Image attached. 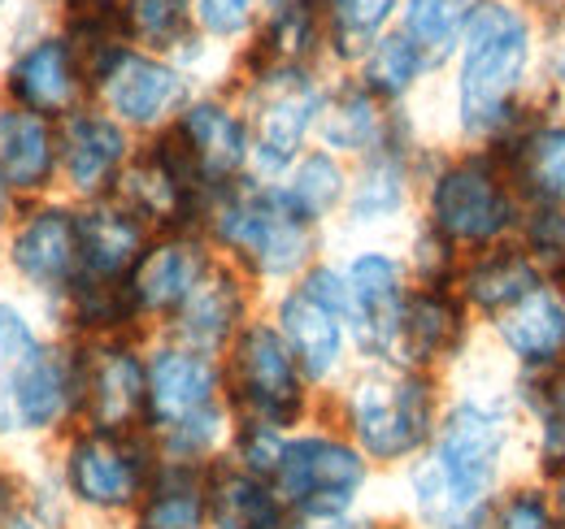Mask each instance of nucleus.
<instances>
[{
    "label": "nucleus",
    "mask_w": 565,
    "mask_h": 529,
    "mask_svg": "<svg viewBox=\"0 0 565 529\" xmlns=\"http://www.w3.org/2000/svg\"><path fill=\"white\" fill-rule=\"evenodd\" d=\"M114 199L131 208L152 235H170V230H201V213L210 196L192 179L179 148L166 134H152L140 139Z\"/></svg>",
    "instance_id": "aec40b11"
},
{
    "label": "nucleus",
    "mask_w": 565,
    "mask_h": 529,
    "mask_svg": "<svg viewBox=\"0 0 565 529\" xmlns=\"http://www.w3.org/2000/svg\"><path fill=\"white\" fill-rule=\"evenodd\" d=\"M327 9V66L353 69L387 31H396L401 0H322Z\"/></svg>",
    "instance_id": "e433bc0d"
},
{
    "label": "nucleus",
    "mask_w": 565,
    "mask_h": 529,
    "mask_svg": "<svg viewBox=\"0 0 565 529\" xmlns=\"http://www.w3.org/2000/svg\"><path fill=\"white\" fill-rule=\"evenodd\" d=\"M210 529H309L275 490V482L231 461L210 468Z\"/></svg>",
    "instance_id": "2f4dec72"
},
{
    "label": "nucleus",
    "mask_w": 565,
    "mask_h": 529,
    "mask_svg": "<svg viewBox=\"0 0 565 529\" xmlns=\"http://www.w3.org/2000/svg\"><path fill=\"white\" fill-rule=\"evenodd\" d=\"M322 69H248L235 74L231 91L239 96L253 131V179L279 183L300 152L318 143V122L327 105Z\"/></svg>",
    "instance_id": "9b49d317"
},
{
    "label": "nucleus",
    "mask_w": 565,
    "mask_h": 529,
    "mask_svg": "<svg viewBox=\"0 0 565 529\" xmlns=\"http://www.w3.org/2000/svg\"><path fill=\"white\" fill-rule=\"evenodd\" d=\"M526 425V473L548 482L565 468V369L548 378H509Z\"/></svg>",
    "instance_id": "72a5a7b5"
},
{
    "label": "nucleus",
    "mask_w": 565,
    "mask_h": 529,
    "mask_svg": "<svg viewBox=\"0 0 565 529\" xmlns=\"http://www.w3.org/2000/svg\"><path fill=\"white\" fill-rule=\"evenodd\" d=\"M143 421H148V338L118 334V338L78 343V425L143 430Z\"/></svg>",
    "instance_id": "f3484780"
},
{
    "label": "nucleus",
    "mask_w": 565,
    "mask_h": 529,
    "mask_svg": "<svg viewBox=\"0 0 565 529\" xmlns=\"http://www.w3.org/2000/svg\"><path fill=\"white\" fill-rule=\"evenodd\" d=\"M0 174L22 204L57 196V122L0 100Z\"/></svg>",
    "instance_id": "c756f323"
},
{
    "label": "nucleus",
    "mask_w": 565,
    "mask_h": 529,
    "mask_svg": "<svg viewBox=\"0 0 565 529\" xmlns=\"http://www.w3.org/2000/svg\"><path fill=\"white\" fill-rule=\"evenodd\" d=\"M488 343L509 378H548L565 369V291L544 282L488 326Z\"/></svg>",
    "instance_id": "b1692460"
},
{
    "label": "nucleus",
    "mask_w": 565,
    "mask_h": 529,
    "mask_svg": "<svg viewBox=\"0 0 565 529\" xmlns=\"http://www.w3.org/2000/svg\"><path fill=\"white\" fill-rule=\"evenodd\" d=\"M344 74H353L356 83H361L374 100H383L387 109H409L414 96L423 91L439 69L430 66L401 31H387V35H383L353 69H344Z\"/></svg>",
    "instance_id": "f704fd0d"
},
{
    "label": "nucleus",
    "mask_w": 565,
    "mask_h": 529,
    "mask_svg": "<svg viewBox=\"0 0 565 529\" xmlns=\"http://www.w3.org/2000/svg\"><path fill=\"white\" fill-rule=\"evenodd\" d=\"M18 208H22V199L13 196V187L4 183V174H0V235L13 226V217H18Z\"/></svg>",
    "instance_id": "09e8293b"
},
{
    "label": "nucleus",
    "mask_w": 565,
    "mask_h": 529,
    "mask_svg": "<svg viewBox=\"0 0 565 529\" xmlns=\"http://www.w3.org/2000/svg\"><path fill=\"white\" fill-rule=\"evenodd\" d=\"M157 447L143 430H92L74 425L53 443V477L83 529H127L143 499Z\"/></svg>",
    "instance_id": "0eeeda50"
},
{
    "label": "nucleus",
    "mask_w": 565,
    "mask_h": 529,
    "mask_svg": "<svg viewBox=\"0 0 565 529\" xmlns=\"http://www.w3.org/2000/svg\"><path fill=\"white\" fill-rule=\"evenodd\" d=\"M461 257L509 244L522 222V199L492 148H430L418 183V217Z\"/></svg>",
    "instance_id": "423d86ee"
},
{
    "label": "nucleus",
    "mask_w": 565,
    "mask_h": 529,
    "mask_svg": "<svg viewBox=\"0 0 565 529\" xmlns=\"http://www.w3.org/2000/svg\"><path fill=\"white\" fill-rule=\"evenodd\" d=\"M513 244L540 264L548 282H565V208H522Z\"/></svg>",
    "instance_id": "a19ab883"
},
{
    "label": "nucleus",
    "mask_w": 565,
    "mask_h": 529,
    "mask_svg": "<svg viewBox=\"0 0 565 529\" xmlns=\"http://www.w3.org/2000/svg\"><path fill=\"white\" fill-rule=\"evenodd\" d=\"M196 91H201V78L192 69H183L170 57L131 48V44L118 48L92 74V105H100L136 139L170 131Z\"/></svg>",
    "instance_id": "ddd939ff"
},
{
    "label": "nucleus",
    "mask_w": 565,
    "mask_h": 529,
    "mask_svg": "<svg viewBox=\"0 0 565 529\" xmlns=\"http://www.w3.org/2000/svg\"><path fill=\"white\" fill-rule=\"evenodd\" d=\"M479 338H483V326L475 322V313L461 304L452 287H414L405 304L401 338H396V360L452 382L475 365Z\"/></svg>",
    "instance_id": "6ab92c4d"
},
{
    "label": "nucleus",
    "mask_w": 565,
    "mask_h": 529,
    "mask_svg": "<svg viewBox=\"0 0 565 529\" xmlns=\"http://www.w3.org/2000/svg\"><path fill=\"white\" fill-rule=\"evenodd\" d=\"M0 261L26 295H35L49 309V317H57V309L66 304V295L78 287V273H83L78 204L66 196L22 204L13 226L0 235Z\"/></svg>",
    "instance_id": "f8f14e48"
},
{
    "label": "nucleus",
    "mask_w": 565,
    "mask_h": 529,
    "mask_svg": "<svg viewBox=\"0 0 565 529\" xmlns=\"http://www.w3.org/2000/svg\"><path fill=\"white\" fill-rule=\"evenodd\" d=\"M148 239H152V230L131 208H122L118 199L78 204V257H83L78 282H87V287H127Z\"/></svg>",
    "instance_id": "cd10ccee"
},
{
    "label": "nucleus",
    "mask_w": 565,
    "mask_h": 529,
    "mask_svg": "<svg viewBox=\"0 0 565 529\" xmlns=\"http://www.w3.org/2000/svg\"><path fill=\"white\" fill-rule=\"evenodd\" d=\"M430 148L435 143H426L418 118L409 114L392 143L353 161L340 226L361 239H379V235L405 226L409 217H418V183H423V161Z\"/></svg>",
    "instance_id": "4468645a"
},
{
    "label": "nucleus",
    "mask_w": 565,
    "mask_h": 529,
    "mask_svg": "<svg viewBox=\"0 0 565 529\" xmlns=\"http://www.w3.org/2000/svg\"><path fill=\"white\" fill-rule=\"evenodd\" d=\"M49 338L53 331H44L22 304H0V443H13V408Z\"/></svg>",
    "instance_id": "4c0bfd02"
},
{
    "label": "nucleus",
    "mask_w": 565,
    "mask_h": 529,
    "mask_svg": "<svg viewBox=\"0 0 565 529\" xmlns=\"http://www.w3.org/2000/svg\"><path fill=\"white\" fill-rule=\"evenodd\" d=\"M540 18H553V13H565V0H526Z\"/></svg>",
    "instance_id": "3c124183"
},
{
    "label": "nucleus",
    "mask_w": 565,
    "mask_h": 529,
    "mask_svg": "<svg viewBox=\"0 0 565 529\" xmlns=\"http://www.w3.org/2000/svg\"><path fill=\"white\" fill-rule=\"evenodd\" d=\"M71 4H92V9H118L122 0H71Z\"/></svg>",
    "instance_id": "603ef678"
},
{
    "label": "nucleus",
    "mask_w": 565,
    "mask_h": 529,
    "mask_svg": "<svg viewBox=\"0 0 565 529\" xmlns=\"http://www.w3.org/2000/svg\"><path fill=\"white\" fill-rule=\"evenodd\" d=\"M161 461L217 464L226 456L235 417L222 391V356L196 352L170 334L148 338V421Z\"/></svg>",
    "instance_id": "39448f33"
},
{
    "label": "nucleus",
    "mask_w": 565,
    "mask_h": 529,
    "mask_svg": "<svg viewBox=\"0 0 565 529\" xmlns=\"http://www.w3.org/2000/svg\"><path fill=\"white\" fill-rule=\"evenodd\" d=\"M140 139L100 105H83L57 122V196L74 204L114 199Z\"/></svg>",
    "instance_id": "a211bd4d"
},
{
    "label": "nucleus",
    "mask_w": 565,
    "mask_h": 529,
    "mask_svg": "<svg viewBox=\"0 0 565 529\" xmlns=\"http://www.w3.org/2000/svg\"><path fill=\"white\" fill-rule=\"evenodd\" d=\"M262 313L275 322L287 352L296 356L300 374L309 378V387L318 396L335 391L353 374L356 347L349 334V300H344L340 257H322L296 282L270 291Z\"/></svg>",
    "instance_id": "1a4fd4ad"
},
{
    "label": "nucleus",
    "mask_w": 565,
    "mask_h": 529,
    "mask_svg": "<svg viewBox=\"0 0 565 529\" xmlns=\"http://www.w3.org/2000/svg\"><path fill=\"white\" fill-rule=\"evenodd\" d=\"M475 4L479 0H401L396 31L444 74L448 62L457 57V48H461V35L470 26Z\"/></svg>",
    "instance_id": "58836bf2"
},
{
    "label": "nucleus",
    "mask_w": 565,
    "mask_h": 529,
    "mask_svg": "<svg viewBox=\"0 0 565 529\" xmlns=\"http://www.w3.org/2000/svg\"><path fill=\"white\" fill-rule=\"evenodd\" d=\"M0 4H4V0H0Z\"/></svg>",
    "instance_id": "5fc2aeb1"
},
{
    "label": "nucleus",
    "mask_w": 565,
    "mask_h": 529,
    "mask_svg": "<svg viewBox=\"0 0 565 529\" xmlns=\"http://www.w3.org/2000/svg\"><path fill=\"white\" fill-rule=\"evenodd\" d=\"M201 235L226 264H235L262 295L296 282L309 264L327 257V230L313 226L279 183L244 179L205 199Z\"/></svg>",
    "instance_id": "20e7f679"
},
{
    "label": "nucleus",
    "mask_w": 565,
    "mask_h": 529,
    "mask_svg": "<svg viewBox=\"0 0 565 529\" xmlns=\"http://www.w3.org/2000/svg\"><path fill=\"white\" fill-rule=\"evenodd\" d=\"M318 529H414L405 517H396L392 508H365L356 517H344V521H331V526H318Z\"/></svg>",
    "instance_id": "49530a36"
},
{
    "label": "nucleus",
    "mask_w": 565,
    "mask_h": 529,
    "mask_svg": "<svg viewBox=\"0 0 565 529\" xmlns=\"http://www.w3.org/2000/svg\"><path fill=\"white\" fill-rule=\"evenodd\" d=\"M118 18H122V35L131 48L170 57L201 78V57L210 40L196 26L192 0H122Z\"/></svg>",
    "instance_id": "7c9ffc66"
},
{
    "label": "nucleus",
    "mask_w": 565,
    "mask_h": 529,
    "mask_svg": "<svg viewBox=\"0 0 565 529\" xmlns=\"http://www.w3.org/2000/svg\"><path fill=\"white\" fill-rule=\"evenodd\" d=\"M213 261H217V252L201 230H170V235L148 239L140 264L127 278L131 309H136L148 338L170 326V317L188 304V295L201 287V278L213 269Z\"/></svg>",
    "instance_id": "412c9836"
},
{
    "label": "nucleus",
    "mask_w": 565,
    "mask_h": 529,
    "mask_svg": "<svg viewBox=\"0 0 565 529\" xmlns=\"http://www.w3.org/2000/svg\"><path fill=\"white\" fill-rule=\"evenodd\" d=\"M282 443H287V434L275 430V425L235 421V430H231V443H226V456H222V461H231L235 468L257 473V477H266V482H270V477H275V468H279Z\"/></svg>",
    "instance_id": "37998d69"
},
{
    "label": "nucleus",
    "mask_w": 565,
    "mask_h": 529,
    "mask_svg": "<svg viewBox=\"0 0 565 529\" xmlns=\"http://www.w3.org/2000/svg\"><path fill=\"white\" fill-rule=\"evenodd\" d=\"M4 105L31 109L40 118H71L74 109L92 105V83L87 66L74 48V40L62 35H40L31 44H22L13 53V62L4 69Z\"/></svg>",
    "instance_id": "4be33fe9"
},
{
    "label": "nucleus",
    "mask_w": 565,
    "mask_h": 529,
    "mask_svg": "<svg viewBox=\"0 0 565 529\" xmlns=\"http://www.w3.org/2000/svg\"><path fill=\"white\" fill-rule=\"evenodd\" d=\"M544 18L526 0H479L448 62V127L461 148H492L544 100Z\"/></svg>",
    "instance_id": "f03ea898"
},
{
    "label": "nucleus",
    "mask_w": 565,
    "mask_h": 529,
    "mask_svg": "<svg viewBox=\"0 0 565 529\" xmlns=\"http://www.w3.org/2000/svg\"><path fill=\"white\" fill-rule=\"evenodd\" d=\"M518 473H526V425L509 374H470L448 382L430 447L396 473L392 512L414 529H483Z\"/></svg>",
    "instance_id": "f257e3e1"
},
{
    "label": "nucleus",
    "mask_w": 565,
    "mask_h": 529,
    "mask_svg": "<svg viewBox=\"0 0 565 529\" xmlns=\"http://www.w3.org/2000/svg\"><path fill=\"white\" fill-rule=\"evenodd\" d=\"M340 273H344L356 360H396V338H401L405 304L414 291L405 252L370 239L340 257Z\"/></svg>",
    "instance_id": "2eb2a0df"
},
{
    "label": "nucleus",
    "mask_w": 565,
    "mask_h": 529,
    "mask_svg": "<svg viewBox=\"0 0 565 529\" xmlns=\"http://www.w3.org/2000/svg\"><path fill=\"white\" fill-rule=\"evenodd\" d=\"M548 495H553V504H557V517L565 521V468L557 477H548Z\"/></svg>",
    "instance_id": "8fccbe9b"
},
{
    "label": "nucleus",
    "mask_w": 565,
    "mask_h": 529,
    "mask_svg": "<svg viewBox=\"0 0 565 529\" xmlns=\"http://www.w3.org/2000/svg\"><path fill=\"white\" fill-rule=\"evenodd\" d=\"M192 9L210 44H244L257 26L262 0H192Z\"/></svg>",
    "instance_id": "c03bdc74"
},
{
    "label": "nucleus",
    "mask_w": 565,
    "mask_h": 529,
    "mask_svg": "<svg viewBox=\"0 0 565 529\" xmlns=\"http://www.w3.org/2000/svg\"><path fill=\"white\" fill-rule=\"evenodd\" d=\"M522 208H565V114L548 100L531 105L513 131L492 143Z\"/></svg>",
    "instance_id": "5701e85b"
},
{
    "label": "nucleus",
    "mask_w": 565,
    "mask_h": 529,
    "mask_svg": "<svg viewBox=\"0 0 565 529\" xmlns=\"http://www.w3.org/2000/svg\"><path fill=\"white\" fill-rule=\"evenodd\" d=\"M349 179H353V165L340 161L335 152L327 148H309L291 161V170L279 179L282 196L296 204V213H305L313 226H335L340 213H344V199H349Z\"/></svg>",
    "instance_id": "c9c22d12"
},
{
    "label": "nucleus",
    "mask_w": 565,
    "mask_h": 529,
    "mask_svg": "<svg viewBox=\"0 0 565 529\" xmlns=\"http://www.w3.org/2000/svg\"><path fill=\"white\" fill-rule=\"evenodd\" d=\"M448 382L401 360H356L353 374L322 396V417L340 425L383 477H396L430 447Z\"/></svg>",
    "instance_id": "7ed1b4c3"
},
{
    "label": "nucleus",
    "mask_w": 565,
    "mask_h": 529,
    "mask_svg": "<svg viewBox=\"0 0 565 529\" xmlns=\"http://www.w3.org/2000/svg\"><path fill=\"white\" fill-rule=\"evenodd\" d=\"M548 278L540 273V264L531 261L513 239L495 244L483 252L461 257V269L452 278V291L461 295V304L475 313V322L488 331L495 317H504L513 304H522L531 291H540Z\"/></svg>",
    "instance_id": "c85d7f7f"
},
{
    "label": "nucleus",
    "mask_w": 565,
    "mask_h": 529,
    "mask_svg": "<svg viewBox=\"0 0 565 529\" xmlns=\"http://www.w3.org/2000/svg\"><path fill=\"white\" fill-rule=\"evenodd\" d=\"M210 468L157 461L127 529H210Z\"/></svg>",
    "instance_id": "473e14b6"
},
{
    "label": "nucleus",
    "mask_w": 565,
    "mask_h": 529,
    "mask_svg": "<svg viewBox=\"0 0 565 529\" xmlns=\"http://www.w3.org/2000/svg\"><path fill=\"white\" fill-rule=\"evenodd\" d=\"M262 309H266V295L253 287V278H244L235 264L217 257L210 273L201 278V287L188 295V304L170 317V326L161 334H170V338H179L196 352L222 356L235 343V334L244 331Z\"/></svg>",
    "instance_id": "393cba45"
},
{
    "label": "nucleus",
    "mask_w": 565,
    "mask_h": 529,
    "mask_svg": "<svg viewBox=\"0 0 565 529\" xmlns=\"http://www.w3.org/2000/svg\"><path fill=\"white\" fill-rule=\"evenodd\" d=\"M270 482L287 499V508L309 529H318L374 508L383 473L361 456V447L340 425L313 417L309 425L287 434Z\"/></svg>",
    "instance_id": "6e6552de"
},
{
    "label": "nucleus",
    "mask_w": 565,
    "mask_h": 529,
    "mask_svg": "<svg viewBox=\"0 0 565 529\" xmlns=\"http://www.w3.org/2000/svg\"><path fill=\"white\" fill-rule=\"evenodd\" d=\"M322 66H327V9H322V0H262L257 26L239 53L235 74Z\"/></svg>",
    "instance_id": "a878e982"
},
{
    "label": "nucleus",
    "mask_w": 565,
    "mask_h": 529,
    "mask_svg": "<svg viewBox=\"0 0 565 529\" xmlns=\"http://www.w3.org/2000/svg\"><path fill=\"white\" fill-rule=\"evenodd\" d=\"M18 504H22V468L0 456V526L18 512Z\"/></svg>",
    "instance_id": "de8ad7c7"
},
{
    "label": "nucleus",
    "mask_w": 565,
    "mask_h": 529,
    "mask_svg": "<svg viewBox=\"0 0 565 529\" xmlns=\"http://www.w3.org/2000/svg\"><path fill=\"white\" fill-rule=\"evenodd\" d=\"M409 114L414 109H387L383 100H374L353 74H331L322 122H318V148L353 165L361 156L379 152L383 143H392Z\"/></svg>",
    "instance_id": "bb28decb"
},
{
    "label": "nucleus",
    "mask_w": 565,
    "mask_h": 529,
    "mask_svg": "<svg viewBox=\"0 0 565 529\" xmlns=\"http://www.w3.org/2000/svg\"><path fill=\"white\" fill-rule=\"evenodd\" d=\"M161 134L179 148L205 196L253 179V131L231 87H201L188 100V109L174 118V127Z\"/></svg>",
    "instance_id": "dca6fc26"
},
{
    "label": "nucleus",
    "mask_w": 565,
    "mask_h": 529,
    "mask_svg": "<svg viewBox=\"0 0 565 529\" xmlns=\"http://www.w3.org/2000/svg\"><path fill=\"white\" fill-rule=\"evenodd\" d=\"M0 269H4V261H0ZM0 304H4V282H0Z\"/></svg>",
    "instance_id": "864d4df0"
},
{
    "label": "nucleus",
    "mask_w": 565,
    "mask_h": 529,
    "mask_svg": "<svg viewBox=\"0 0 565 529\" xmlns=\"http://www.w3.org/2000/svg\"><path fill=\"white\" fill-rule=\"evenodd\" d=\"M222 391L235 421L275 425L282 434L322 417V396L309 387L266 313H257L222 352Z\"/></svg>",
    "instance_id": "9d476101"
},
{
    "label": "nucleus",
    "mask_w": 565,
    "mask_h": 529,
    "mask_svg": "<svg viewBox=\"0 0 565 529\" xmlns=\"http://www.w3.org/2000/svg\"><path fill=\"white\" fill-rule=\"evenodd\" d=\"M540 91L553 109L565 114V13L544 18V53H540Z\"/></svg>",
    "instance_id": "a18cd8bd"
},
{
    "label": "nucleus",
    "mask_w": 565,
    "mask_h": 529,
    "mask_svg": "<svg viewBox=\"0 0 565 529\" xmlns=\"http://www.w3.org/2000/svg\"><path fill=\"white\" fill-rule=\"evenodd\" d=\"M401 252H405L414 287H452V278L461 269V252L452 244H444L435 230H426L423 222L409 226V239Z\"/></svg>",
    "instance_id": "79ce46f5"
},
{
    "label": "nucleus",
    "mask_w": 565,
    "mask_h": 529,
    "mask_svg": "<svg viewBox=\"0 0 565 529\" xmlns=\"http://www.w3.org/2000/svg\"><path fill=\"white\" fill-rule=\"evenodd\" d=\"M483 529H565V521L557 517L548 482H540L531 473H518L492 499Z\"/></svg>",
    "instance_id": "ea45409f"
}]
</instances>
